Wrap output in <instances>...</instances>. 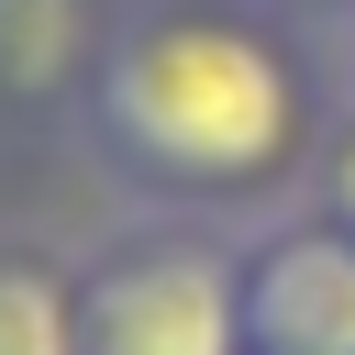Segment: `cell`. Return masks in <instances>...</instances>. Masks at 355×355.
Here are the masks:
<instances>
[{"mask_svg": "<svg viewBox=\"0 0 355 355\" xmlns=\"http://www.w3.org/2000/svg\"><path fill=\"white\" fill-rule=\"evenodd\" d=\"M333 67H344V100H355V22H344V44H333Z\"/></svg>", "mask_w": 355, "mask_h": 355, "instance_id": "cell-8", "label": "cell"}, {"mask_svg": "<svg viewBox=\"0 0 355 355\" xmlns=\"http://www.w3.org/2000/svg\"><path fill=\"white\" fill-rule=\"evenodd\" d=\"M277 11H300V22H311V11H333V22H355V0H277Z\"/></svg>", "mask_w": 355, "mask_h": 355, "instance_id": "cell-7", "label": "cell"}, {"mask_svg": "<svg viewBox=\"0 0 355 355\" xmlns=\"http://www.w3.org/2000/svg\"><path fill=\"white\" fill-rule=\"evenodd\" d=\"M311 211H333V222L355 233V100H344V122H333V144H322V178H311Z\"/></svg>", "mask_w": 355, "mask_h": 355, "instance_id": "cell-6", "label": "cell"}, {"mask_svg": "<svg viewBox=\"0 0 355 355\" xmlns=\"http://www.w3.org/2000/svg\"><path fill=\"white\" fill-rule=\"evenodd\" d=\"M122 0H0V111H78Z\"/></svg>", "mask_w": 355, "mask_h": 355, "instance_id": "cell-4", "label": "cell"}, {"mask_svg": "<svg viewBox=\"0 0 355 355\" xmlns=\"http://www.w3.org/2000/svg\"><path fill=\"white\" fill-rule=\"evenodd\" d=\"M0 355H78V255L0 244Z\"/></svg>", "mask_w": 355, "mask_h": 355, "instance_id": "cell-5", "label": "cell"}, {"mask_svg": "<svg viewBox=\"0 0 355 355\" xmlns=\"http://www.w3.org/2000/svg\"><path fill=\"white\" fill-rule=\"evenodd\" d=\"M344 122V67L277 0H122L78 100V155L166 222L255 233L311 200Z\"/></svg>", "mask_w": 355, "mask_h": 355, "instance_id": "cell-1", "label": "cell"}, {"mask_svg": "<svg viewBox=\"0 0 355 355\" xmlns=\"http://www.w3.org/2000/svg\"><path fill=\"white\" fill-rule=\"evenodd\" d=\"M244 322L255 355H355V233L333 211H277L244 233Z\"/></svg>", "mask_w": 355, "mask_h": 355, "instance_id": "cell-3", "label": "cell"}, {"mask_svg": "<svg viewBox=\"0 0 355 355\" xmlns=\"http://www.w3.org/2000/svg\"><path fill=\"white\" fill-rule=\"evenodd\" d=\"M78 355H255L244 233L133 211L78 255Z\"/></svg>", "mask_w": 355, "mask_h": 355, "instance_id": "cell-2", "label": "cell"}]
</instances>
